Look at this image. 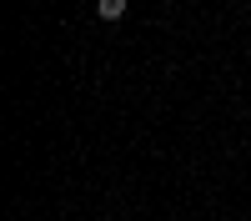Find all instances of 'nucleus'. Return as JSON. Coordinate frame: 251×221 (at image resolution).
Here are the masks:
<instances>
[{
	"instance_id": "1",
	"label": "nucleus",
	"mask_w": 251,
	"mask_h": 221,
	"mask_svg": "<svg viewBox=\"0 0 251 221\" xmlns=\"http://www.w3.org/2000/svg\"><path fill=\"white\" fill-rule=\"evenodd\" d=\"M126 5H131V0H96V15H100V20H121Z\"/></svg>"
}]
</instances>
